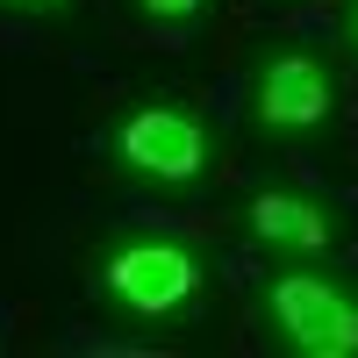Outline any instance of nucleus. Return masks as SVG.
I'll return each instance as SVG.
<instances>
[{
	"instance_id": "obj_5",
	"label": "nucleus",
	"mask_w": 358,
	"mask_h": 358,
	"mask_svg": "<svg viewBox=\"0 0 358 358\" xmlns=\"http://www.w3.org/2000/svg\"><path fill=\"white\" fill-rule=\"evenodd\" d=\"M251 222H258L265 244H294V251H322V244H330V222H322V208L301 201V194H265V201L251 208Z\"/></svg>"
},
{
	"instance_id": "obj_4",
	"label": "nucleus",
	"mask_w": 358,
	"mask_h": 358,
	"mask_svg": "<svg viewBox=\"0 0 358 358\" xmlns=\"http://www.w3.org/2000/svg\"><path fill=\"white\" fill-rule=\"evenodd\" d=\"M322 108H330V79L308 57H280L258 86V115L273 129H308V122H322Z\"/></svg>"
},
{
	"instance_id": "obj_3",
	"label": "nucleus",
	"mask_w": 358,
	"mask_h": 358,
	"mask_svg": "<svg viewBox=\"0 0 358 358\" xmlns=\"http://www.w3.org/2000/svg\"><path fill=\"white\" fill-rule=\"evenodd\" d=\"M122 158L136 172H158V179H194L208 151H201V129L187 122V115L143 108V115H129V129H122Z\"/></svg>"
},
{
	"instance_id": "obj_7",
	"label": "nucleus",
	"mask_w": 358,
	"mask_h": 358,
	"mask_svg": "<svg viewBox=\"0 0 358 358\" xmlns=\"http://www.w3.org/2000/svg\"><path fill=\"white\" fill-rule=\"evenodd\" d=\"M351 36H358V15H351Z\"/></svg>"
},
{
	"instance_id": "obj_2",
	"label": "nucleus",
	"mask_w": 358,
	"mask_h": 358,
	"mask_svg": "<svg viewBox=\"0 0 358 358\" xmlns=\"http://www.w3.org/2000/svg\"><path fill=\"white\" fill-rule=\"evenodd\" d=\"M108 280H115V294H122L129 308L165 315L172 301H187V294H194V258L179 251V244H129L122 258L108 265Z\"/></svg>"
},
{
	"instance_id": "obj_6",
	"label": "nucleus",
	"mask_w": 358,
	"mask_h": 358,
	"mask_svg": "<svg viewBox=\"0 0 358 358\" xmlns=\"http://www.w3.org/2000/svg\"><path fill=\"white\" fill-rule=\"evenodd\" d=\"M143 8H151V15H194L201 0H143Z\"/></svg>"
},
{
	"instance_id": "obj_1",
	"label": "nucleus",
	"mask_w": 358,
	"mask_h": 358,
	"mask_svg": "<svg viewBox=\"0 0 358 358\" xmlns=\"http://www.w3.org/2000/svg\"><path fill=\"white\" fill-rule=\"evenodd\" d=\"M273 315L308 358H351L358 351V308L322 280H280L273 287Z\"/></svg>"
}]
</instances>
